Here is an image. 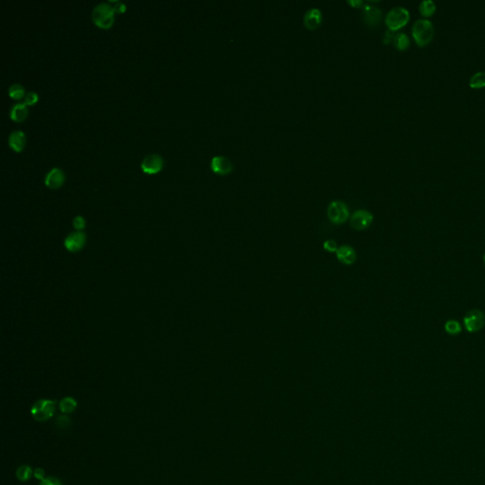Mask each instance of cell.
Listing matches in <instances>:
<instances>
[{
    "label": "cell",
    "mask_w": 485,
    "mask_h": 485,
    "mask_svg": "<svg viewBox=\"0 0 485 485\" xmlns=\"http://www.w3.org/2000/svg\"><path fill=\"white\" fill-rule=\"evenodd\" d=\"M434 36V26L426 18H421L414 22L412 26V36L418 46H427Z\"/></svg>",
    "instance_id": "cell-1"
},
{
    "label": "cell",
    "mask_w": 485,
    "mask_h": 485,
    "mask_svg": "<svg viewBox=\"0 0 485 485\" xmlns=\"http://www.w3.org/2000/svg\"><path fill=\"white\" fill-rule=\"evenodd\" d=\"M114 10L106 2L100 3L92 11V20L100 28H110L114 23Z\"/></svg>",
    "instance_id": "cell-2"
},
{
    "label": "cell",
    "mask_w": 485,
    "mask_h": 485,
    "mask_svg": "<svg viewBox=\"0 0 485 485\" xmlns=\"http://www.w3.org/2000/svg\"><path fill=\"white\" fill-rule=\"evenodd\" d=\"M56 402L49 399H41L34 404L30 412L33 417L38 422L48 421L55 413Z\"/></svg>",
    "instance_id": "cell-3"
},
{
    "label": "cell",
    "mask_w": 485,
    "mask_h": 485,
    "mask_svg": "<svg viewBox=\"0 0 485 485\" xmlns=\"http://www.w3.org/2000/svg\"><path fill=\"white\" fill-rule=\"evenodd\" d=\"M409 12L406 8H393L386 15L385 23L389 29L395 31L406 26L409 21Z\"/></svg>",
    "instance_id": "cell-4"
},
{
    "label": "cell",
    "mask_w": 485,
    "mask_h": 485,
    "mask_svg": "<svg viewBox=\"0 0 485 485\" xmlns=\"http://www.w3.org/2000/svg\"><path fill=\"white\" fill-rule=\"evenodd\" d=\"M327 216L334 225H342L350 217V211L344 202L335 200L328 206Z\"/></svg>",
    "instance_id": "cell-5"
},
{
    "label": "cell",
    "mask_w": 485,
    "mask_h": 485,
    "mask_svg": "<svg viewBox=\"0 0 485 485\" xmlns=\"http://www.w3.org/2000/svg\"><path fill=\"white\" fill-rule=\"evenodd\" d=\"M373 221V215L370 211L359 210L352 213L350 219V225L354 231L362 232L372 225Z\"/></svg>",
    "instance_id": "cell-6"
},
{
    "label": "cell",
    "mask_w": 485,
    "mask_h": 485,
    "mask_svg": "<svg viewBox=\"0 0 485 485\" xmlns=\"http://www.w3.org/2000/svg\"><path fill=\"white\" fill-rule=\"evenodd\" d=\"M485 317L479 310H472L464 316V326L469 332H477L484 326Z\"/></svg>",
    "instance_id": "cell-7"
},
{
    "label": "cell",
    "mask_w": 485,
    "mask_h": 485,
    "mask_svg": "<svg viewBox=\"0 0 485 485\" xmlns=\"http://www.w3.org/2000/svg\"><path fill=\"white\" fill-rule=\"evenodd\" d=\"M211 168L213 173L219 176H227L233 171V164L228 157L223 155H216L213 156L211 159Z\"/></svg>",
    "instance_id": "cell-8"
},
{
    "label": "cell",
    "mask_w": 485,
    "mask_h": 485,
    "mask_svg": "<svg viewBox=\"0 0 485 485\" xmlns=\"http://www.w3.org/2000/svg\"><path fill=\"white\" fill-rule=\"evenodd\" d=\"M85 243L86 235L85 232H72L64 240V247L71 252H78L85 246Z\"/></svg>",
    "instance_id": "cell-9"
},
{
    "label": "cell",
    "mask_w": 485,
    "mask_h": 485,
    "mask_svg": "<svg viewBox=\"0 0 485 485\" xmlns=\"http://www.w3.org/2000/svg\"><path fill=\"white\" fill-rule=\"evenodd\" d=\"M141 169L149 175L159 172L163 167V158L157 154L148 155L141 161Z\"/></svg>",
    "instance_id": "cell-10"
},
{
    "label": "cell",
    "mask_w": 485,
    "mask_h": 485,
    "mask_svg": "<svg viewBox=\"0 0 485 485\" xmlns=\"http://www.w3.org/2000/svg\"><path fill=\"white\" fill-rule=\"evenodd\" d=\"M337 259L344 266H352L357 261V252L354 248L349 245L339 246L336 252Z\"/></svg>",
    "instance_id": "cell-11"
},
{
    "label": "cell",
    "mask_w": 485,
    "mask_h": 485,
    "mask_svg": "<svg viewBox=\"0 0 485 485\" xmlns=\"http://www.w3.org/2000/svg\"><path fill=\"white\" fill-rule=\"evenodd\" d=\"M64 182V174L60 168H53L45 176V184L50 189H58Z\"/></svg>",
    "instance_id": "cell-12"
},
{
    "label": "cell",
    "mask_w": 485,
    "mask_h": 485,
    "mask_svg": "<svg viewBox=\"0 0 485 485\" xmlns=\"http://www.w3.org/2000/svg\"><path fill=\"white\" fill-rule=\"evenodd\" d=\"M322 21V14L318 9H311L303 17L304 26L309 30H315L318 28Z\"/></svg>",
    "instance_id": "cell-13"
},
{
    "label": "cell",
    "mask_w": 485,
    "mask_h": 485,
    "mask_svg": "<svg viewBox=\"0 0 485 485\" xmlns=\"http://www.w3.org/2000/svg\"><path fill=\"white\" fill-rule=\"evenodd\" d=\"M381 11L378 8L366 5L364 7V16L363 20L366 25L370 28H375L379 25L381 20Z\"/></svg>",
    "instance_id": "cell-14"
},
{
    "label": "cell",
    "mask_w": 485,
    "mask_h": 485,
    "mask_svg": "<svg viewBox=\"0 0 485 485\" xmlns=\"http://www.w3.org/2000/svg\"><path fill=\"white\" fill-rule=\"evenodd\" d=\"M26 144L25 133L20 130L14 131L9 137V145L15 152H21Z\"/></svg>",
    "instance_id": "cell-15"
},
{
    "label": "cell",
    "mask_w": 485,
    "mask_h": 485,
    "mask_svg": "<svg viewBox=\"0 0 485 485\" xmlns=\"http://www.w3.org/2000/svg\"><path fill=\"white\" fill-rule=\"evenodd\" d=\"M28 107L23 104H16L11 109V118L16 122H22L28 116Z\"/></svg>",
    "instance_id": "cell-16"
},
{
    "label": "cell",
    "mask_w": 485,
    "mask_h": 485,
    "mask_svg": "<svg viewBox=\"0 0 485 485\" xmlns=\"http://www.w3.org/2000/svg\"><path fill=\"white\" fill-rule=\"evenodd\" d=\"M419 11L425 17H429L435 13L436 4L432 0H423L419 5Z\"/></svg>",
    "instance_id": "cell-17"
},
{
    "label": "cell",
    "mask_w": 485,
    "mask_h": 485,
    "mask_svg": "<svg viewBox=\"0 0 485 485\" xmlns=\"http://www.w3.org/2000/svg\"><path fill=\"white\" fill-rule=\"evenodd\" d=\"M59 407L63 413H71L77 408V402L72 397H64L60 401Z\"/></svg>",
    "instance_id": "cell-18"
},
{
    "label": "cell",
    "mask_w": 485,
    "mask_h": 485,
    "mask_svg": "<svg viewBox=\"0 0 485 485\" xmlns=\"http://www.w3.org/2000/svg\"><path fill=\"white\" fill-rule=\"evenodd\" d=\"M394 44L395 48L399 50H405L409 47V38L408 36L404 34V33H399L395 35L394 38Z\"/></svg>",
    "instance_id": "cell-19"
},
{
    "label": "cell",
    "mask_w": 485,
    "mask_h": 485,
    "mask_svg": "<svg viewBox=\"0 0 485 485\" xmlns=\"http://www.w3.org/2000/svg\"><path fill=\"white\" fill-rule=\"evenodd\" d=\"M472 88H480L485 86V71H478L472 75L469 80Z\"/></svg>",
    "instance_id": "cell-20"
},
{
    "label": "cell",
    "mask_w": 485,
    "mask_h": 485,
    "mask_svg": "<svg viewBox=\"0 0 485 485\" xmlns=\"http://www.w3.org/2000/svg\"><path fill=\"white\" fill-rule=\"evenodd\" d=\"M31 475H33V469L28 465H21L16 470V478L23 482L28 481V479L31 478Z\"/></svg>",
    "instance_id": "cell-21"
},
{
    "label": "cell",
    "mask_w": 485,
    "mask_h": 485,
    "mask_svg": "<svg viewBox=\"0 0 485 485\" xmlns=\"http://www.w3.org/2000/svg\"><path fill=\"white\" fill-rule=\"evenodd\" d=\"M9 95L14 100H21L25 95V88L19 84L11 85L9 88Z\"/></svg>",
    "instance_id": "cell-22"
},
{
    "label": "cell",
    "mask_w": 485,
    "mask_h": 485,
    "mask_svg": "<svg viewBox=\"0 0 485 485\" xmlns=\"http://www.w3.org/2000/svg\"><path fill=\"white\" fill-rule=\"evenodd\" d=\"M55 425H56L57 428L60 430H67V429H70L71 425V420L66 415H62V416H59L55 421Z\"/></svg>",
    "instance_id": "cell-23"
},
{
    "label": "cell",
    "mask_w": 485,
    "mask_h": 485,
    "mask_svg": "<svg viewBox=\"0 0 485 485\" xmlns=\"http://www.w3.org/2000/svg\"><path fill=\"white\" fill-rule=\"evenodd\" d=\"M444 328H445V331L450 335H457L458 333H460L461 329H462L461 325L456 320H448L445 324Z\"/></svg>",
    "instance_id": "cell-24"
},
{
    "label": "cell",
    "mask_w": 485,
    "mask_h": 485,
    "mask_svg": "<svg viewBox=\"0 0 485 485\" xmlns=\"http://www.w3.org/2000/svg\"><path fill=\"white\" fill-rule=\"evenodd\" d=\"M324 248L325 251L329 253H336L338 250V244L335 240H326L324 243Z\"/></svg>",
    "instance_id": "cell-25"
},
{
    "label": "cell",
    "mask_w": 485,
    "mask_h": 485,
    "mask_svg": "<svg viewBox=\"0 0 485 485\" xmlns=\"http://www.w3.org/2000/svg\"><path fill=\"white\" fill-rule=\"evenodd\" d=\"M37 101H38V95L36 94V92L30 91L26 94L24 104L26 106H34L35 104H36Z\"/></svg>",
    "instance_id": "cell-26"
},
{
    "label": "cell",
    "mask_w": 485,
    "mask_h": 485,
    "mask_svg": "<svg viewBox=\"0 0 485 485\" xmlns=\"http://www.w3.org/2000/svg\"><path fill=\"white\" fill-rule=\"evenodd\" d=\"M73 227L77 232H82L85 228V220L83 216H76L73 219Z\"/></svg>",
    "instance_id": "cell-27"
},
{
    "label": "cell",
    "mask_w": 485,
    "mask_h": 485,
    "mask_svg": "<svg viewBox=\"0 0 485 485\" xmlns=\"http://www.w3.org/2000/svg\"><path fill=\"white\" fill-rule=\"evenodd\" d=\"M39 485H63L62 482L56 478H52V477H49V478H44L43 480H41L40 484Z\"/></svg>",
    "instance_id": "cell-28"
},
{
    "label": "cell",
    "mask_w": 485,
    "mask_h": 485,
    "mask_svg": "<svg viewBox=\"0 0 485 485\" xmlns=\"http://www.w3.org/2000/svg\"><path fill=\"white\" fill-rule=\"evenodd\" d=\"M395 35H394V31L391 30V29H387L385 33V36L383 37V43L384 44H390L392 41H394V38Z\"/></svg>",
    "instance_id": "cell-29"
},
{
    "label": "cell",
    "mask_w": 485,
    "mask_h": 485,
    "mask_svg": "<svg viewBox=\"0 0 485 485\" xmlns=\"http://www.w3.org/2000/svg\"><path fill=\"white\" fill-rule=\"evenodd\" d=\"M113 10L117 13H123L126 10V6L122 2H116V5H114Z\"/></svg>",
    "instance_id": "cell-30"
},
{
    "label": "cell",
    "mask_w": 485,
    "mask_h": 485,
    "mask_svg": "<svg viewBox=\"0 0 485 485\" xmlns=\"http://www.w3.org/2000/svg\"><path fill=\"white\" fill-rule=\"evenodd\" d=\"M348 4L351 5L352 8H360L363 6V1L362 0H349Z\"/></svg>",
    "instance_id": "cell-31"
},
{
    "label": "cell",
    "mask_w": 485,
    "mask_h": 485,
    "mask_svg": "<svg viewBox=\"0 0 485 485\" xmlns=\"http://www.w3.org/2000/svg\"><path fill=\"white\" fill-rule=\"evenodd\" d=\"M35 477H36L37 479H40V480H43L44 478H45V471L43 470L42 468H37L35 471Z\"/></svg>",
    "instance_id": "cell-32"
},
{
    "label": "cell",
    "mask_w": 485,
    "mask_h": 485,
    "mask_svg": "<svg viewBox=\"0 0 485 485\" xmlns=\"http://www.w3.org/2000/svg\"><path fill=\"white\" fill-rule=\"evenodd\" d=\"M483 259H484V262H485V253H484V256H483Z\"/></svg>",
    "instance_id": "cell-33"
}]
</instances>
